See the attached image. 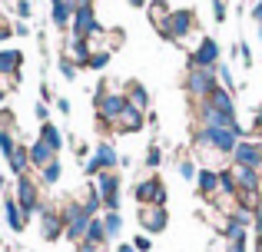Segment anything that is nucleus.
I'll use <instances>...</instances> for the list:
<instances>
[{
    "label": "nucleus",
    "instance_id": "nucleus-1",
    "mask_svg": "<svg viewBox=\"0 0 262 252\" xmlns=\"http://www.w3.org/2000/svg\"><path fill=\"white\" fill-rule=\"evenodd\" d=\"M120 182L123 179L116 176V169H103L100 176H93V189L106 213H120Z\"/></svg>",
    "mask_w": 262,
    "mask_h": 252
},
{
    "label": "nucleus",
    "instance_id": "nucleus-2",
    "mask_svg": "<svg viewBox=\"0 0 262 252\" xmlns=\"http://www.w3.org/2000/svg\"><path fill=\"white\" fill-rule=\"evenodd\" d=\"M60 219H63V236H67V239L83 242L86 226H90V219H93V216H86L80 202H67V206L60 209Z\"/></svg>",
    "mask_w": 262,
    "mask_h": 252
},
{
    "label": "nucleus",
    "instance_id": "nucleus-3",
    "mask_svg": "<svg viewBox=\"0 0 262 252\" xmlns=\"http://www.w3.org/2000/svg\"><path fill=\"white\" fill-rule=\"evenodd\" d=\"M37 186H40V182L30 179V173H27V176H17V182H13V199L20 202V209L27 213V219H30V216H37L40 206H43V202H40V189Z\"/></svg>",
    "mask_w": 262,
    "mask_h": 252
},
{
    "label": "nucleus",
    "instance_id": "nucleus-4",
    "mask_svg": "<svg viewBox=\"0 0 262 252\" xmlns=\"http://www.w3.org/2000/svg\"><path fill=\"white\" fill-rule=\"evenodd\" d=\"M116 166H120V153H116V146L110 140H103V143H96V146H93L90 159L83 163V173L86 176H100L103 169H116Z\"/></svg>",
    "mask_w": 262,
    "mask_h": 252
},
{
    "label": "nucleus",
    "instance_id": "nucleus-5",
    "mask_svg": "<svg viewBox=\"0 0 262 252\" xmlns=\"http://www.w3.org/2000/svg\"><path fill=\"white\" fill-rule=\"evenodd\" d=\"M192 30H196V13L192 10H173L160 33L166 40H173V43H186V37H189Z\"/></svg>",
    "mask_w": 262,
    "mask_h": 252
},
{
    "label": "nucleus",
    "instance_id": "nucleus-6",
    "mask_svg": "<svg viewBox=\"0 0 262 252\" xmlns=\"http://www.w3.org/2000/svg\"><path fill=\"white\" fill-rule=\"evenodd\" d=\"M126 106H129L126 93H113V90H103V86H100V97H96V120H103V123H116Z\"/></svg>",
    "mask_w": 262,
    "mask_h": 252
},
{
    "label": "nucleus",
    "instance_id": "nucleus-7",
    "mask_svg": "<svg viewBox=\"0 0 262 252\" xmlns=\"http://www.w3.org/2000/svg\"><path fill=\"white\" fill-rule=\"evenodd\" d=\"M133 199L140 206H166V186H163L160 176H146V179L133 182Z\"/></svg>",
    "mask_w": 262,
    "mask_h": 252
},
{
    "label": "nucleus",
    "instance_id": "nucleus-8",
    "mask_svg": "<svg viewBox=\"0 0 262 252\" xmlns=\"http://www.w3.org/2000/svg\"><path fill=\"white\" fill-rule=\"evenodd\" d=\"M219 86L216 80V70H203V66H189V77H186V90H189V97L196 100H206L212 90Z\"/></svg>",
    "mask_w": 262,
    "mask_h": 252
},
{
    "label": "nucleus",
    "instance_id": "nucleus-9",
    "mask_svg": "<svg viewBox=\"0 0 262 252\" xmlns=\"http://www.w3.org/2000/svg\"><path fill=\"white\" fill-rule=\"evenodd\" d=\"M136 222H140V229L146 236H160L163 229L169 226V213H166V206H140V213H136Z\"/></svg>",
    "mask_w": 262,
    "mask_h": 252
},
{
    "label": "nucleus",
    "instance_id": "nucleus-10",
    "mask_svg": "<svg viewBox=\"0 0 262 252\" xmlns=\"http://www.w3.org/2000/svg\"><path fill=\"white\" fill-rule=\"evenodd\" d=\"M70 30H73V37H83V40H93V37H100V33H103V27H100V20H96V10H93V4H83L77 13H73V24H70Z\"/></svg>",
    "mask_w": 262,
    "mask_h": 252
},
{
    "label": "nucleus",
    "instance_id": "nucleus-11",
    "mask_svg": "<svg viewBox=\"0 0 262 252\" xmlns=\"http://www.w3.org/2000/svg\"><path fill=\"white\" fill-rule=\"evenodd\" d=\"M219 57H223V50H219V43L212 37H203L199 40V47L189 53V66H203V70H216L219 66Z\"/></svg>",
    "mask_w": 262,
    "mask_h": 252
},
{
    "label": "nucleus",
    "instance_id": "nucleus-12",
    "mask_svg": "<svg viewBox=\"0 0 262 252\" xmlns=\"http://www.w3.org/2000/svg\"><path fill=\"white\" fill-rule=\"evenodd\" d=\"M232 163L239 166H252V169H262V140H239V146L232 149Z\"/></svg>",
    "mask_w": 262,
    "mask_h": 252
},
{
    "label": "nucleus",
    "instance_id": "nucleus-13",
    "mask_svg": "<svg viewBox=\"0 0 262 252\" xmlns=\"http://www.w3.org/2000/svg\"><path fill=\"white\" fill-rule=\"evenodd\" d=\"M226 173H229V179H232V186H236V193H252V189H259V182H262L259 169L239 166V163H232Z\"/></svg>",
    "mask_w": 262,
    "mask_h": 252
},
{
    "label": "nucleus",
    "instance_id": "nucleus-14",
    "mask_svg": "<svg viewBox=\"0 0 262 252\" xmlns=\"http://www.w3.org/2000/svg\"><path fill=\"white\" fill-rule=\"evenodd\" d=\"M40 236H43V242H57L60 236H63V219H60V213H53L50 206H40Z\"/></svg>",
    "mask_w": 262,
    "mask_h": 252
},
{
    "label": "nucleus",
    "instance_id": "nucleus-15",
    "mask_svg": "<svg viewBox=\"0 0 262 252\" xmlns=\"http://www.w3.org/2000/svg\"><path fill=\"white\" fill-rule=\"evenodd\" d=\"M4 219H7V226H10L13 233H24L27 222H30V219H27V213L20 209V202L13 199V196H7V199H4Z\"/></svg>",
    "mask_w": 262,
    "mask_h": 252
},
{
    "label": "nucleus",
    "instance_id": "nucleus-16",
    "mask_svg": "<svg viewBox=\"0 0 262 252\" xmlns=\"http://www.w3.org/2000/svg\"><path fill=\"white\" fill-rule=\"evenodd\" d=\"M113 126L120 129V133H140V129L146 126V117H143V110H136V106H126Z\"/></svg>",
    "mask_w": 262,
    "mask_h": 252
},
{
    "label": "nucleus",
    "instance_id": "nucleus-17",
    "mask_svg": "<svg viewBox=\"0 0 262 252\" xmlns=\"http://www.w3.org/2000/svg\"><path fill=\"white\" fill-rule=\"evenodd\" d=\"M53 159H60V156L53 153V149H50V146H47V143L37 136V140L30 143V166H33V169H43V166H50Z\"/></svg>",
    "mask_w": 262,
    "mask_h": 252
},
{
    "label": "nucleus",
    "instance_id": "nucleus-18",
    "mask_svg": "<svg viewBox=\"0 0 262 252\" xmlns=\"http://www.w3.org/2000/svg\"><path fill=\"white\" fill-rule=\"evenodd\" d=\"M67 60H73L77 66H86V60H90V40L83 37H73L70 33V40H67V53H63Z\"/></svg>",
    "mask_w": 262,
    "mask_h": 252
},
{
    "label": "nucleus",
    "instance_id": "nucleus-19",
    "mask_svg": "<svg viewBox=\"0 0 262 252\" xmlns=\"http://www.w3.org/2000/svg\"><path fill=\"white\" fill-rule=\"evenodd\" d=\"M206 103L223 110V113H229V117H236V100H232V90H226V86H216V90L206 97Z\"/></svg>",
    "mask_w": 262,
    "mask_h": 252
},
{
    "label": "nucleus",
    "instance_id": "nucleus-20",
    "mask_svg": "<svg viewBox=\"0 0 262 252\" xmlns=\"http://www.w3.org/2000/svg\"><path fill=\"white\" fill-rule=\"evenodd\" d=\"M24 53L20 50H0V77H20Z\"/></svg>",
    "mask_w": 262,
    "mask_h": 252
},
{
    "label": "nucleus",
    "instance_id": "nucleus-21",
    "mask_svg": "<svg viewBox=\"0 0 262 252\" xmlns=\"http://www.w3.org/2000/svg\"><path fill=\"white\" fill-rule=\"evenodd\" d=\"M7 166H10L13 176H27L30 173V146H17L10 156H7Z\"/></svg>",
    "mask_w": 262,
    "mask_h": 252
},
{
    "label": "nucleus",
    "instance_id": "nucleus-22",
    "mask_svg": "<svg viewBox=\"0 0 262 252\" xmlns=\"http://www.w3.org/2000/svg\"><path fill=\"white\" fill-rule=\"evenodd\" d=\"M126 100H129V106H136V110H149V90L143 83H136V80L126 83Z\"/></svg>",
    "mask_w": 262,
    "mask_h": 252
},
{
    "label": "nucleus",
    "instance_id": "nucleus-23",
    "mask_svg": "<svg viewBox=\"0 0 262 252\" xmlns=\"http://www.w3.org/2000/svg\"><path fill=\"white\" fill-rule=\"evenodd\" d=\"M40 140H43L47 146L60 156V149H63V133H60L57 123H50V120H47V123H40Z\"/></svg>",
    "mask_w": 262,
    "mask_h": 252
},
{
    "label": "nucleus",
    "instance_id": "nucleus-24",
    "mask_svg": "<svg viewBox=\"0 0 262 252\" xmlns=\"http://www.w3.org/2000/svg\"><path fill=\"white\" fill-rule=\"evenodd\" d=\"M103 242H110L106 239V229H103V219H90V226H86V236H83V246L90 249H96V246H103Z\"/></svg>",
    "mask_w": 262,
    "mask_h": 252
},
{
    "label": "nucleus",
    "instance_id": "nucleus-25",
    "mask_svg": "<svg viewBox=\"0 0 262 252\" xmlns=\"http://www.w3.org/2000/svg\"><path fill=\"white\" fill-rule=\"evenodd\" d=\"M146 13H149V24H153L156 30H163V24L169 20V13H173V10H169V4H166V0H149Z\"/></svg>",
    "mask_w": 262,
    "mask_h": 252
},
{
    "label": "nucleus",
    "instance_id": "nucleus-26",
    "mask_svg": "<svg viewBox=\"0 0 262 252\" xmlns=\"http://www.w3.org/2000/svg\"><path fill=\"white\" fill-rule=\"evenodd\" d=\"M60 176H63V166H60V159H53L50 166L40 169V186H57Z\"/></svg>",
    "mask_w": 262,
    "mask_h": 252
},
{
    "label": "nucleus",
    "instance_id": "nucleus-27",
    "mask_svg": "<svg viewBox=\"0 0 262 252\" xmlns=\"http://www.w3.org/2000/svg\"><path fill=\"white\" fill-rule=\"evenodd\" d=\"M103 229H106V239H120V233H123V216L120 213H106V216H103Z\"/></svg>",
    "mask_w": 262,
    "mask_h": 252
},
{
    "label": "nucleus",
    "instance_id": "nucleus-28",
    "mask_svg": "<svg viewBox=\"0 0 262 252\" xmlns=\"http://www.w3.org/2000/svg\"><path fill=\"white\" fill-rule=\"evenodd\" d=\"M110 57H113L110 50H96V53H90V60H86V70H103V66L110 63Z\"/></svg>",
    "mask_w": 262,
    "mask_h": 252
},
{
    "label": "nucleus",
    "instance_id": "nucleus-29",
    "mask_svg": "<svg viewBox=\"0 0 262 252\" xmlns=\"http://www.w3.org/2000/svg\"><path fill=\"white\" fill-rule=\"evenodd\" d=\"M179 176H183V179L186 182H196V176H199V166H196V163H192V159H179Z\"/></svg>",
    "mask_w": 262,
    "mask_h": 252
},
{
    "label": "nucleus",
    "instance_id": "nucleus-30",
    "mask_svg": "<svg viewBox=\"0 0 262 252\" xmlns=\"http://www.w3.org/2000/svg\"><path fill=\"white\" fill-rule=\"evenodd\" d=\"M13 149H17V143H13V129H4V126H0V153L10 156Z\"/></svg>",
    "mask_w": 262,
    "mask_h": 252
},
{
    "label": "nucleus",
    "instance_id": "nucleus-31",
    "mask_svg": "<svg viewBox=\"0 0 262 252\" xmlns=\"http://www.w3.org/2000/svg\"><path fill=\"white\" fill-rule=\"evenodd\" d=\"M219 86H226V90L236 86V77H232V66L229 63H219Z\"/></svg>",
    "mask_w": 262,
    "mask_h": 252
},
{
    "label": "nucleus",
    "instance_id": "nucleus-32",
    "mask_svg": "<svg viewBox=\"0 0 262 252\" xmlns=\"http://www.w3.org/2000/svg\"><path fill=\"white\" fill-rule=\"evenodd\" d=\"M60 70H63V77H67V80H77V70H80V66L73 63V60H67L63 53H60Z\"/></svg>",
    "mask_w": 262,
    "mask_h": 252
},
{
    "label": "nucleus",
    "instance_id": "nucleus-33",
    "mask_svg": "<svg viewBox=\"0 0 262 252\" xmlns=\"http://www.w3.org/2000/svg\"><path fill=\"white\" fill-rule=\"evenodd\" d=\"M160 163H163V149H160V146H156V143H153V146L146 149V166H153V169H156V166H160Z\"/></svg>",
    "mask_w": 262,
    "mask_h": 252
},
{
    "label": "nucleus",
    "instance_id": "nucleus-34",
    "mask_svg": "<svg viewBox=\"0 0 262 252\" xmlns=\"http://www.w3.org/2000/svg\"><path fill=\"white\" fill-rule=\"evenodd\" d=\"M13 83H17V77H0V106H4V100L10 97Z\"/></svg>",
    "mask_w": 262,
    "mask_h": 252
},
{
    "label": "nucleus",
    "instance_id": "nucleus-35",
    "mask_svg": "<svg viewBox=\"0 0 262 252\" xmlns=\"http://www.w3.org/2000/svg\"><path fill=\"white\" fill-rule=\"evenodd\" d=\"M236 60H243V66H252V53L246 43H236Z\"/></svg>",
    "mask_w": 262,
    "mask_h": 252
},
{
    "label": "nucleus",
    "instance_id": "nucleus-36",
    "mask_svg": "<svg viewBox=\"0 0 262 252\" xmlns=\"http://www.w3.org/2000/svg\"><path fill=\"white\" fill-rule=\"evenodd\" d=\"M212 17H216L219 24L226 20V0H212Z\"/></svg>",
    "mask_w": 262,
    "mask_h": 252
},
{
    "label": "nucleus",
    "instance_id": "nucleus-37",
    "mask_svg": "<svg viewBox=\"0 0 262 252\" xmlns=\"http://www.w3.org/2000/svg\"><path fill=\"white\" fill-rule=\"evenodd\" d=\"M133 246H136V252H149V249H153V242H149V236H136Z\"/></svg>",
    "mask_w": 262,
    "mask_h": 252
},
{
    "label": "nucleus",
    "instance_id": "nucleus-38",
    "mask_svg": "<svg viewBox=\"0 0 262 252\" xmlns=\"http://www.w3.org/2000/svg\"><path fill=\"white\" fill-rule=\"evenodd\" d=\"M33 113H37V120H40V123H47V117H50V110H47V103H37V110H33Z\"/></svg>",
    "mask_w": 262,
    "mask_h": 252
},
{
    "label": "nucleus",
    "instance_id": "nucleus-39",
    "mask_svg": "<svg viewBox=\"0 0 262 252\" xmlns=\"http://www.w3.org/2000/svg\"><path fill=\"white\" fill-rule=\"evenodd\" d=\"M13 33H17V37H27V33H30V27H27L24 20H17V24H13Z\"/></svg>",
    "mask_w": 262,
    "mask_h": 252
},
{
    "label": "nucleus",
    "instance_id": "nucleus-40",
    "mask_svg": "<svg viewBox=\"0 0 262 252\" xmlns=\"http://www.w3.org/2000/svg\"><path fill=\"white\" fill-rule=\"evenodd\" d=\"M57 110L63 113V117H70V100H67V97H60V100H57Z\"/></svg>",
    "mask_w": 262,
    "mask_h": 252
},
{
    "label": "nucleus",
    "instance_id": "nucleus-41",
    "mask_svg": "<svg viewBox=\"0 0 262 252\" xmlns=\"http://www.w3.org/2000/svg\"><path fill=\"white\" fill-rule=\"evenodd\" d=\"M252 20H256V24L262 27V0H259V4H256V7H252Z\"/></svg>",
    "mask_w": 262,
    "mask_h": 252
},
{
    "label": "nucleus",
    "instance_id": "nucleus-42",
    "mask_svg": "<svg viewBox=\"0 0 262 252\" xmlns=\"http://www.w3.org/2000/svg\"><path fill=\"white\" fill-rule=\"evenodd\" d=\"M116 252H136V246H133V242H120V246H116Z\"/></svg>",
    "mask_w": 262,
    "mask_h": 252
},
{
    "label": "nucleus",
    "instance_id": "nucleus-43",
    "mask_svg": "<svg viewBox=\"0 0 262 252\" xmlns=\"http://www.w3.org/2000/svg\"><path fill=\"white\" fill-rule=\"evenodd\" d=\"M226 252H246V242H229V249Z\"/></svg>",
    "mask_w": 262,
    "mask_h": 252
},
{
    "label": "nucleus",
    "instance_id": "nucleus-44",
    "mask_svg": "<svg viewBox=\"0 0 262 252\" xmlns=\"http://www.w3.org/2000/svg\"><path fill=\"white\" fill-rule=\"evenodd\" d=\"M129 7H149V0H126Z\"/></svg>",
    "mask_w": 262,
    "mask_h": 252
},
{
    "label": "nucleus",
    "instance_id": "nucleus-45",
    "mask_svg": "<svg viewBox=\"0 0 262 252\" xmlns=\"http://www.w3.org/2000/svg\"><path fill=\"white\" fill-rule=\"evenodd\" d=\"M256 129H262V106L256 110Z\"/></svg>",
    "mask_w": 262,
    "mask_h": 252
},
{
    "label": "nucleus",
    "instance_id": "nucleus-46",
    "mask_svg": "<svg viewBox=\"0 0 262 252\" xmlns=\"http://www.w3.org/2000/svg\"><path fill=\"white\" fill-rule=\"evenodd\" d=\"M80 252H93V249H90V246H80Z\"/></svg>",
    "mask_w": 262,
    "mask_h": 252
},
{
    "label": "nucleus",
    "instance_id": "nucleus-47",
    "mask_svg": "<svg viewBox=\"0 0 262 252\" xmlns=\"http://www.w3.org/2000/svg\"><path fill=\"white\" fill-rule=\"evenodd\" d=\"M4 27H7V24H4V13H0V30H4Z\"/></svg>",
    "mask_w": 262,
    "mask_h": 252
},
{
    "label": "nucleus",
    "instance_id": "nucleus-48",
    "mask_svg": "<svg viewBox=\"0 0 262 252\" xmlns=\"http://www.w3.org/2000/svg\"><path fill=\"white\" fill-rule=\"evenodd\" d=\"M259 43H262V27H259Z\"/></svg>",
    "mask_w": 262,
    "mask_h": 252
},
{
    "label": "nucleus",
    "instance_id": "nucleus-49",
    "mask_svg": "<svg viewBox=\"0 0 262 252\" xmlns=\"http://www.w3.org/2000/svg\"><path fill=\"white\" fill-rule=\"evenodd\" d=\"M259 196H262V182H259Z\"/></svg>",
    "mask_w": 262,
    "mask_h": 252
},
{
    "label": "nucleus",
    "instance_id": "nucleus-50",
    "mask_svg": "<svg viewBox=\"0 0 262 252\" xmlns=\"http://www.w3.org/2000/svg\"><path fill=\"white\" fill-rule=\"evenodd\" d=\"M0 246H4V242H0Z\"/></svg>",
    "mask_w": 262,
    "mask_h": 252
}]
</instances>
